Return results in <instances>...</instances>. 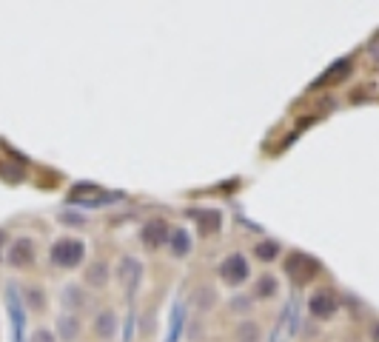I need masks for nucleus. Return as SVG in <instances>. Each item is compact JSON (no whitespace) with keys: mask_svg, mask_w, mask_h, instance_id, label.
Wrapping results in <instances>:
<instances>
[{"mask_svg":"<svg viewBox=\"0 0 379 342\" xmlns=\"http://www.w3.org/2000/svg\"><path fill=\"white\" fill-rule=\"evenodd\" d=\"M83 257H86V246L75 237H63L49 248V260L57 268H77L83 263Z\"/></svg>","mask_w":379,"mask_h":342,"instance_id":"f257e3e1","label":"nucleus"},{"mask_svg":"<svg viewBox=\"0 0 379 342\" xmlns=\"http://www.w3.org/2000/svg\"><path fill=\"white\" fill-rule=\"evenodd\" d=\"M317 271H319V263H317L314 257L302 254V251H294V254H288V260H285V274H288V280H291L294 285L311 282V280L317 277Z\"/></svg>","mask_w":379,"mask_h":342,"instance_id":"f03ea898","label":"nucleus"},{"mask_svg":"<svg viewBox=\"0 0 379 342\" xmlns=\"http://www.w3.org/2000/svg\"><path fill=\"white\" fill-rule=\"evenodd\" d=\"M248 274H251V268H248V260H246L243 254H229V257L220 263V277H223V282H229V285L246 282Z\"/></svg>","mask_w":379,"mask_h":342,"instance_id":"7ed1b4c3","label":"nucleus"},{"mask_svg":"<svg viewBox=\"0 0 379 342\" xmlns=\"http://www.w3.org/2000/svg\"><path fill=\"white\" fill-rule=\"evenodd\" d=\"M336 297H334V291L331 288H317L311 297H308V311H311V316H317V319H331L334 314H336Z\"/></svg>","mask_w":379,"mask_h":342,"instance_id":"20e7f679","label":"nucleus"},{"mask_svg":"<svg viewBox=\"0 0 379 342\" xmlns=\"http://www.w3.org/2000/svg\"><path fill=\"white\" fill-rule=\"evenodd\" d=\"M140 240H143L148 248H160V246H165V243L171 240V226H168L163 217H151V220L143 226Z\"/></svg>","mask_w":379,"mask_h":342,"instance_id":"39448f33","label":"nucleus"},{"mask_svg":"<svg viewBox=\"0 0 379 342\" xmlns=\"http://www.w3.org/2000/svg\"><path fill=\"white\" fill-rule=\"evenodd\" d=\"M35 263V240L32 237H18L9 246V265L12 268H26Z\"/></svg>","mask_w":379,"mask_h":342,"instance_id":"423d86ee","label":"nucleus"},{"mask_svg":"<svg viewBox=\"0 0 379 342\" xmlns=\"http://www.w3.org/2000/svg\"><path fill=\"white\" fill-rule=\"evenodd\" d=\"M117 277H120V282L126 285V291L134 294V291L140 288V282H143V263H140L137 257H123V260H120Z\"/></svg>","mask_w":379,"mask_h":342,"instance_id":"0eeeda50","label":"nucleus"},{"mask_svg":"<svg viewBox=\"0 0 379 342\" xmlns=\"http://www.w3.org/2000/svg\"><path fill=\"white\" fill-rule=\"evenodd\" d=\"M57 336L63 342H75L80 336V319H77V314L66 311V314L57 316Z\"/></svg>","mask_w":379,"mask_h":342,"instance_id":"6e6552de","label":"nucleus"},{"mask_svg":"<svg viewBox=\"0 0 379 342\" xmlns=\"http://www.w3.org/2000/svg\"><path fill=\"white\" fill-rule=\"evenodd\" d=\"M114 331H117V314H114L111 308H103V311L94 316V333H97L100 339H111Z\"/></svg>","mask_w":379,"mask_h":342,"instance_id":"1a4fd4ad","label":"nucleus"},{"mask_svg":"<svg viewBox=\"0 0 379 342\" xmlns=\"http://www.w3.org/2000/svg\"><path fill=\"white\" fill-rule=\"evenodd\" d=\"M106 282H109V265H106L103 260L92 263V265L86 268V285H92V288H103Z\"/></svg>","mask_w":379,"mask_h":342,"instance_id":"9d476101","label":"nucleus"},{"mask_svg":"<svg viewBox=\"0 0 379 342\" xmlns=\"http://www.w3.org/2000/svg\"><path fill=\"white\" fill-rule=\"evenodd\" d=\"M168 243H171V254H174V257H185L188 251H192V237H188L185 228H174Z\"/></svg>","mask_w":379,"mask_h":342,"instance_id":"9b49d317","label":"nucleus"},{"mask_svg":"<svg viewBox=\"0 0 379 342\" xmlns=\"http://www.w3.org/2000/svg\"><path fill=\"white\" fill-rule=\"evenodd\" d=\"M277 291H280V285H277V277H271V274H263V277L257 280V288H254V294H257L260 299H274V297H277Z\"/></svg>","mask_w":379,"mask_h":342,"instance_id":"f8f14e48","label":"nucleus"},{"mask_svg":"<svg viewBox=\"0 0 379 342\" xmlns=\"http://www.w3.org/2000/svg\"><path fill=\"white\" fill-rule=\"evenodd\" d=\"M194 220H197V226H200L203 234H214V231H220V226H223V217H220L217 211H203V214H197Z\"/></svg>","mask_w":379,"mask_h":342,"instance_id":"ddd939ff","label":"nucleus"},{"mask_svg":"<svg viewBox=\"0 0 379 342\" xmlns=\"http://www.w3.org/2000/svg\"><path fill=\"white\" fill-rule=\"evenodd\" d=\"M214 299H217V294H214V288H209V285L197 288V294H194V302H197V308H200V311L214 308Z\"/></svg>","mask_w":379,"mask_h":342,"instance_id":"4468645a","label":"nucleus"},{"mask_svg":"<svg viewBox=\"0 0 379 342\" xmlns=\"http://www.w3.org/2000/svg\"><path fill=\"white\" fill-rule=\"evenodd\" d=\"M254 254L263 260V263H271L277 254H280V246L274 243V240H265V243H257V248H254Z\"/></svg>","mask_w":379,"mask_h":342,"instance_id":"2eb2a0df","label":"nucleus"},{"mask_svg":"<svg viewBox=\"0 0 379 342\" xmlns=\"http://www.w3.org/2000/svg\"><path fill=\"white\" fill-rule=\"evenodd\" d=\"M63 305H66V308H80V305H83V291H80V285H66V288H63Z\"/></svg>","mask_w":379,"mask_h":342,"instance_id":"dca6fc26","label":"nucleus"},{"mask_svg":"<svg viewBox=\"0 0 379 342\" xmlns=\"http://www.w3.org/2000/svg\"><path fill=\"white\" fill-rule=\"evenodd\" d=\"M237 339H240V342H257V339H260L257 322H243V325L237 328Z\"/></svg>","mask_w":379,"mask_h":342,"instance_id":"f3484780","label":"nucleus"},{"mask_svg":"<svg viewBox=\"0 0 379 342\" xmlns=\"http://www.w3.org/2000/svg\"><path fill=\"white\" fill-rule=\"evenodd\" d=\"M26 299H29V308H35V311H43V308H46V297H43L40 288H32V291L26 294Z\"/></svg>","mask_w":379,"mask_h":342,"instance_id":"a211bd4d","label":"nucleus"},{"mask_svg":"<svg viewBox=\"0 0 379 342\" xmlns=\"http://www.w3.org/2000/svg\"><path fill=\"white\" fill-rule=\"evenodd\" d=\"M348 72H351V60H339V63H336V66H334V69L322 77V83H325V80H331V77H334V80H336V77H345Z\"/></svg>","mask_w":379,"mask_h":342,"instance_id":"6ab92c4d","label":"nucleus"},{"mask_svg":"<svg viewBox=\"0 0 379 342\" xmlns=\"http://www.w3.org/2000/svg\"><path fill=\"white\" fill-rule=\"evenodd\" d=\"M32 342H57V333L49 331V328H38V331L32 333Z\"/></svg>","mask_w":379,"mask_h":342,"instance_id":"aec40b11","label":"nucleus"},{"mask_svg":"<svg viewBox=\"0 0 379 342\" xmlns=\"http://www.w3.org/2000/svg\"><path fill=\"white\" fill-rule=\"evenodd\" d=\"M231 311H237V314L251 311V297H234L231 299Z\"/></svg>","mask_w":379,"mask_h":342,"instance_id":"412c9836","label":"nucleus"},{"mask_svg":"<svg viewBox=\"0 0 379 342\" xmlns=\"http://www.w3.org/2000/svg\"><path fill=\"white\" fill-rule=\"evenodd\" d=\"M63 223H69V226H80L83 220H80L77 214H63Z\"/></svg>","mask_w":379,"mask_h":342,"instance_id":"4be33fe9","label":"nucleus"},{"mask_svg":"<svg viewBox=\"0 0 379 342\" xmlns=\"http://www.w3.org/2000/svg\"><path fill=\"white\" fill-rule=\"evenodd\" d=\"M370 342H379V322H376L373 331H370Z\"/></svg>","mask_w":379,"mask_h":342,"instance_id":"5701e85b","label":"nucleus"},{"mask_svg":"<svg viewBox=\"0 0 379 342\" xmlns=\"http://www.w3.org/2000/svg\"><path fill=\"white\" fill-rule=\"evenodd\" d=\"M4 243H6V234H4V231H0V248H4Z\"/></svg>","mask_w":379,"mask_h":342,"instance_id":"b1692460","label":"nucleus"}]
</instances>
